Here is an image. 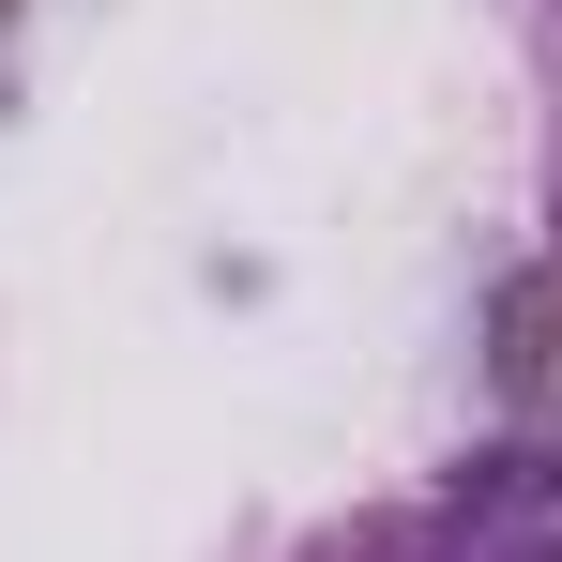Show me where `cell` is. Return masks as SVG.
<instances>
[{
  "instance_id": "4",
  "label": "cell",
  "mask_w": 562,
  "mask_h": 562,
  "mask_svg": "<svg viewBox=\"0 0 562 562\" xmlns=\"http://www.w3.org/2000/svg\"><path fill=\"white\" fill-rule=\"evenodd\" d=\"M15 15H31V0H0V46H15Z\"/></svg>"
},
{
  "instance_id": "3",
  "label": "cell",
  "mask_w": 562,
  "mask_h": 562,
  "mask_svg": "<svg viewBox=\"0 0 562 562\" xmlns=\"http://www.w3.org/2000/svg\"><path fill=\"white\" fill-rule=\"evenodd\" d=\"M517 15V46H532V77H548V106H562V0H502Z\"/></svg>"
},
{
  "instance_id": "2",
  "label": "cell",
  "mask_w": 562,
  "mask_h": 562,
  "mask_svg": "<svg viewBox=\"0 0 562 562\" xmlns=\"http://www.w3.org/2000/svg\"><path fill=\"white\" fill-rule=\"evenodd\" d=\"M486 411L517 457H562V198H548V244L486 289Z\"/></svg>"
},
{
  "instance_id": "1",
  "label": "cell",
  "mask_w": 562,
  "mask_h": 562,
  "mask_svg": "<svg viewBox=\"0 0 562 562\" xmlns=\"http://www.w3.org/2000/svg\"><path fill=\"white\" fill-rule=\"evenodd\" d=\"M289 562H562V457L471 441L457 471H426V486H395L366 517L304 532Z\"/></svg>"
}]
</instances>
